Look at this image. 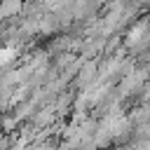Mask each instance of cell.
I'll return each mask as SVG.
<instances>
[{
	"instance_id": "6da1fadb",
	"label": "cell",
	"mask_w": 150,
	"mask_h": 150,
	"mask_svg": "<svg viewBox=\"0 0 150 150\" xmlns=\"http://www.w3.org/2000/svg\"><path fill=\"white\" fill-rule=\"evenodd\" d=\"M9 59H12V49H2L0 52V63H7Z\"/></svg>"
}]
</instances>
